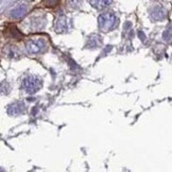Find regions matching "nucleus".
<instances>
[{"label": "nucleus", "mask_w": 172, "mask_h": 172, "mask_svg": "<svg viewBox=\"0 0 172 172\" xmlns=\"http://www.w3.org/2000/svg\"><path fill=\"white\" fill-rule=\"evenodd\" d=\"M117 25H118V18L112 12L103 13L98 17V26L100 30L103 32H109L113 30L117 27Z\"/></svg>", "instance_id": "nucleus-1"}, {"label": "nucleus", "mask_w": 172, "mask_h": 172, "mask_svg": "<svg viewBox=\"0 0 172 172\" xmlns=\"http://www.w3.org/2000/svg\"><path fill=\"white\" fill-rule=\"evenodd\" d=\"M43 86V81L40 78H38L36 76H28L23 79V84H21V87L25 90L27 94H35L38 90L42 88Z\"/></svg>", "instance_id": "nucleus-2"}, {"label": "nucleus", "mask_w": 172, "mask_h": 172, "mask_svg": "<svg viewBox=\"0 0 172 172\" xmlns=\"http://www.w3.org/2000/svg\"><path fill=\"white\" fill-rule=\"evenodd\" d=\"M29 53L37 54L47 50V43L44 38H31L26 44Z\"/></svg>", "instance_id": "nucleus-3"}, {"label": "nucleus", "mask_w": 172, "mask_h": 172, "mask_svg": "<svg viewBox=\"0 0 172 172\" xmlns=\"http://www.w3.org/2000/svg\"><path fill=\"white\" fill-rule=\"evenodd\" d=\"M150 16L153 20H164L167 17V11L162 6H156L150 11Z\"/></svg>", "instance_id": "nucleus-4"}, {"label": "nucleus", "mask_w": 172, "mask_h": 172, "mask_svg": "<svg viewBox=\"0 0 172 172\" xmlns=\"http://www.w3.org/2000/svg\"><path fill=\"white\" fill-rule=\"evenodd\" d=\"M25 112V104L20 101H16L8 106V114L10 116H18Z\"/></svg>", "instance_id": "nucleus-5"}, {"label": "nucleus", "mask_w": 172, "mask_h": 172, "mask_svg": "<svg viewBox=\"0 0 172 172\" xmlns=\"http://www.w3.org/2000/svg\"><path fill=\"white\" fill-rule=\"evenodd\" d=\"M26 13H27V6L21 4V6H16L14 10H12L11 11V17L18 19V18L23 17V16L26 15Z\"/></svg>", "instance_id": "nucleus-6"}, {"label": "nucleus", "mask_w": 172, "mask_h": 172, "mask_svg": "<svg viewBox=\"0 0 172 172\" xmlns=\"http://www.w3.org/2000/svg\"><path fill=\"white\" fill-rule=\"evenodd\" d=\"M102 45V39L100 36L98 35H92L89 38H88V42L86 47L87 48H92V49H96V48L100 47Z\"/></svg>", "instance_id": "nucleus-7"}, {"label": "nucleus", "mask_w": 172, "mask_h": 172, "mask_svg": "<svg viewBox=\"0 0 172 172\" xmlns=\"http://www.w3.org/2000/svg\"><path fill=\"white\" fill-rule=\"evenodd\" d=\"M113 0H89L90 4L97 10H104L112 3Z\"/></svg>", "instance_id": "nucleus-8"}, {"label": "nucleus", "mask_w": 172, "mask_h": 172, "mask_svg": "<svg viewBox=\"0 0 172 172\" xmlns=\"http://www.w3.org/2000/svg\"><path fill=\"white\" fill-rule=\"evenodd\" d=\"M54 28H55L56 32H59V33L65 32L67 30V19L64 17V16H61V17L56 20Z\"/></svg>", "instance_id": "nucleus-9"}, {"label": "nucleus", "mask_w": 172, "mask_h": 172, "mask_svg": "<svg viewBox=\"0 0 172 172\" xmlns=\"http://www.w3.org/2000/svg\"><path fill=\"white\" fill-rule=\"evenodd\" d=\"M162 37H164V39L166 40V42H170V40H172V26H170V27L165 31Z\"/></svg>", "instance_id": "nucleus-10"}, {"label": "nucleus", "mask_w": 172, "mask_h": 172, "mask_svg": "<svg viewBox=\"0 0 172 172\" xmlns=\"http://www.w3.org/2000/svg\"><path fill=\"white\" fill-rule=\"evenodd\" d=\"M59 3V0H43V4L47 8H53Z\"/></svg>", "instance_id": "nucleus-11"}, {"label": "nucleus", "mask_w": 172, "mask_h": 172, "mask_svg": "<svg viewBox=\"0 0 172 172\" xmlns=\"http://www.w3.org/2000/svg\"><path fill=\"white\" fill-rule=\"evenodd\" d=\"M10 32H11L12 36H14V38H20L21 37L20 32H19L17 29H16V27H11V28H10Z\"/></svg>", "instance_id": "nucleus-12"}]
</instances>
